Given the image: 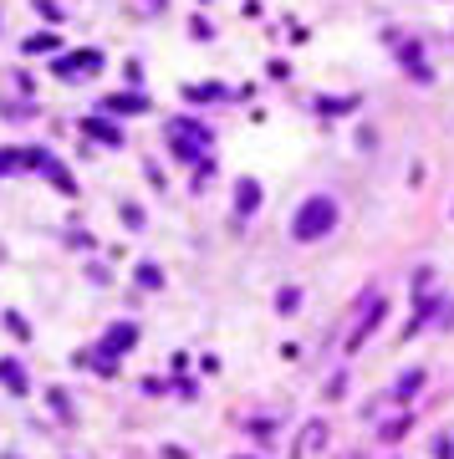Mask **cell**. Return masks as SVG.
Returning a JSON list of instances; mask_svg holds the SVG:
<instances>
[{"mask_svg":"<svg viewBox=\"0 0 454 459\" xmlns=\"http://www.w3.org/2000/svg\"><path fill=\"white\" fill-rule=\"evenodd\" d=\"M0 383H10V393H26V378L16 362H0Z\"/></svg>","mask_w":454,"mask_h":459,"instance_id":"obj_11","label":"cell"},{"mask_svg":"<svg viewBox=\"0 0 454 459\" xmlns=\"http://www.w3.org/2000/svg\"><path fill=\"white\" fill-rule=\"evenodd\" d=\"M133 326H112V332H108V342H102V352H123V347H133Z\"/></svg>","mask_w":454,"mask_h":459,"instance_id":"obj_7","label":"cell"},{"mask_svg":"<svg viewBox=\"0 0 454 459\" xmlns=\"http://www.w3.org/2000/svg\"><path fill=\"white\" fill-rule=\"evenodd\" d=\"M378 322H383V301H373V311L357 322V332H353V347L362 342V337H373V326H378Z\"/></svg>","mask_w":454,"mask_h":459,"instance_id":"obj_8","label":"cell"},{"mask_svg":"<svg viewBox=\"0 0 454 459\" xmlns=\"http://www.w3.org/2000/svg\"><path fill=\"white\" fill-rule=\"evenodd\" d=\"M144 108H148L144 97H118V92H112V97H102V113H112V117H118V113H144Z\"/></svg>","mask_w":454,"mask_h":459,"instance_id":"obj_4","label":"cell"},{"mask_svg":"<svg viewBox=\"0 0 454 459\" xmlns=\"http://www.w3.org/2000/svg\"><path fill=\"white\" fill-rule=\"evenodd\" d=\"M404 61H408V72L419 77V82H429V67H424V57H419V46H413V41L404 46Z\"/></svg>","mask_w":454,"mask_h":459,"instance_id":"obj_9","label":"cell"},{"mask_svg":"<svg viewBox=\"0 0 454 459\" xmlns=\"http://www.w3.org/2000/svg\"><path fill=\"white\" fill-rule=\"evenodd\" d=\"M332 230H337V199L332 194H311V199L296 209V219H291L296 240H322V235H332Z\"/></svg>","mask_w":454,"mask_h":459,"instance_id":"obj_1","label":"cell"},{"mask_svg":"<svg viewBox=\"0 0 454 459\" xmlns=\"http://www.w3.org/2000/svg\"><path fill=\"white\" fill-rule=\"evenodd\" d=\"M57 41H51V36H31V41H26V51H51Z\"/></svg>","mask_w":454,"mask_h":459,"instance_id":"obj_12","label":"cell"},{"mask_svg":"<svg viewBox=\"0 0 454 459\" xmlns=\"http://www.w3.org/2000/svg\"><path fill=\"white\" fill-rule=\"evenodd\" d=\"M419 383H424V373H419V367H413V373H408V378H398V388H393V398H398V403H404V398H413V388H419Z\"/></svg>","mask_w":454,"mask_h":459,"instance_id":"obj_10","label":"cell"},{"mask_svg":"<svg viewBox=\"0 0 454 459\" xmlns=\"http://www.w3.org/2000/svg\"><path fill=\"white\" fill-rule=\"evenodd\" d=\"M82 133H92V138H102V143H112V148H123V133H118L112 123H97V117H87Z\"/></svg>","mask_w":454,"mask_h":459,"instance_id":"obj_5","label":"cell"},{"mask_svg":"<svg viewBox=\"0 0 454 459\" xmlns=\"http://www.w3.org/2000/svg\"><path fill=\"white\" fill-rule=\"evenodd\" d=\"M61 77H72V72H97V51H82V57H61Z\"/></svg>","mask_w":454,"mask_h":459,"instance_id":"obj_6","label":"cell"},{"mask_svg":"<svg viewBox=\"0 0 454 459\" xmlns=\"http://www.w3.org/2000/svg\"><path fill=\"white\" fill-rule=\"evenodd\" d=\"M168 143H174V153L184 164H194L204 148H210V128H199V123H189V117H179V123H168Z\"/></svg>","mask_w":454,"mask_h":459,"instance_id":"obj_2","label":"cell"},{"mask_svg":"<svg viewBox=\"0 0 454 459\" xmlns=\"http://www.w3.org/2000/svg\"><path fill=\"white\" fill-rule=\"evenodd\" d=\"M255 204H261V184L245 179V184H240V194H235V215H255Z\"/></svg>","mask_w":454,"mask_h":459,"instance_id":"obj_3","label":"cell"}]
</instances>
